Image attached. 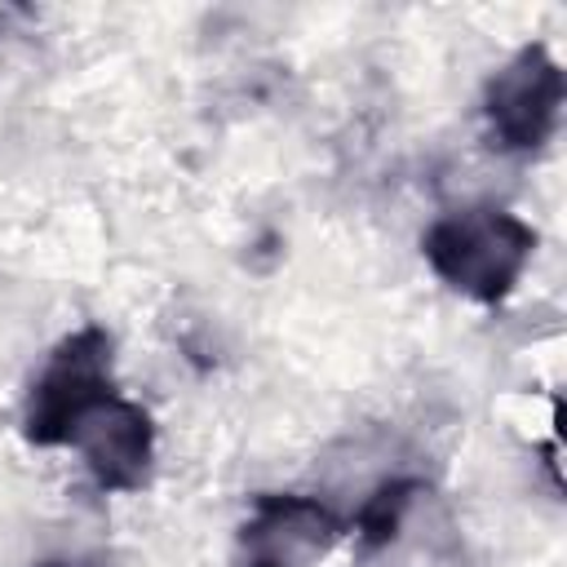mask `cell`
I'll return each mask as SVG.
<instances>
[{"label": "cell", "instance_id": "1", "mask_svg": "<svg viewBox=\"0 0 567 567\" xmlns=\"http://www.w3.org/2000/svg\"><path fill=\"white\" fill-rule=\"evenodd\" d=\"M421 252L447 288L474 301H505L536 252V230L505 208H465L439 217Z\"/></svg>", "mask_w": 567, "mask_h": 567}, {"label": "cell", "instance_id": "2", "mask_svg": "<svg viewBox=\"0 0 567 567\" xmlns=\"http://www.w3.org/2000/svg\"><path fill=\"white\" fill-rule=\"evenodd\" d=\"M111 390V332L97 323L75 328L62 337L31 381L27 408H22V434L35 447H62L71 443L75 425L106 399Z\"/></svg>", "mask_w": 567, "mask_h": 567}, {"label": "cell", "instance_id": "3", "mask_svg": "<svg viewBox=\"0 0 567 567\" xmlns=\"http://www.w3.org/2000/svg\"><path fill=\"white\" fill-rule=\"evenodd\" d=\"M563 66L545 44H523L483 89V120L492 146L536 151L554 137L563 111Z\"/></svg>", "mask_w": 567, "mask_h": 567}, {"label": "cell", "instance_id": "4", "mask_svg": "<svg viewBox=\"0 0 567 567\" xmlns=\"http://www.w3.org/2000/svg\"><path fill=\"white\" fill-rule=\"evenodd\" d=\"M337 536H341L337 514L315 496L261 492L252 496V509L239 527L235 567H315Z\"/></svg>", "mask_w": 567, "mask_h": 567}, {"label": "cell", "instance_id": "5", "mask_svg": "<svg viewBox=\"0 0 567 567\" xmlns=\"http://www.w3.org/2000/svg\"><path fill=\"white\" fill-rule=\"evenodd\" d=\"M93 483L102 492H137L151 478L155 461V425L151 412L133 399L106 394L71 434Z\"/></svg>", "mask_w": 567, "mask_h": 567}, {"label": "cell", "instance_id": "6", "mask_svg": "<svg viewBox=\"0 0 567 567\" xmlns=\"http://www.w3.org/2000/svg\"><path fill=\"white\" fill-rule=\"evenodd\" d=\"M421 492H425L421 478H390V483H381V487L359 505V514H354V536H359L363 554H377V549H385V545L399 536V527H403V518H408V509L416 505Z\"/></svg>", "mask_w": 567, "mask_h": 567}, {"label": "cell", "instance_id": "7", "mask_svg": "<svg viewBox=\"0 0 567 567\" xmlns=\"http://www.w3.org/2000/svg\"><path fill=\"white\" fill-rule=\"evenodd\" d=\"M35 567H102V563H84V558H44Z\"/></svg>", "mask_w": 567, "mask_h": 567}]
</instances>
